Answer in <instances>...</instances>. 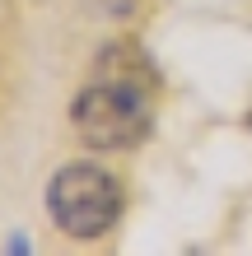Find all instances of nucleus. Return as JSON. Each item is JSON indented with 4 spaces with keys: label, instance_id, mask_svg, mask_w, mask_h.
Listing matches in <instances>:
<instances>
[{
    "label": "nucleus",
    "instance_id": "f257e3e1",
    "mask_svg": "<svg viewBox=\"0 0 252 256\" xmlns=\"http://www.w3.org/2000/svg\"><path fill=\"white\" fill-rule=\"evenodd\" d=\"M70 122L89 149H131L150 130V102H145V88L136 84V70L103 74L89 88H80Z\"/></svg>",
    "mask_w": 252,
    "mask_h": 256
},
{
    "label": "nucleus",
    "instance_id": "f03ea898",
    "mask_svg": "<svg viewBox=\"0 0 252 256\" xmlns=\"http://www.w3.org/2000/svg\"><path fill=\"white\" fill-rule=\"evenodd\" d=\"M47 214L66 238L94 242L117 224L122 214V186L108 168L98 163H70L52 177L47 186Z\"/></svg>",
    "mask_w": 252,
    "mask_h": 256
}]
</instances>
